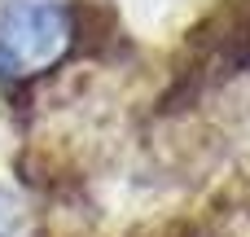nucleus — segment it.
<instances>
[{
	"mask_svg": "<svg viewBox=\"0 0 250 237\" xmlns=\"http://www.w3.org/2000/svg\"><path fill=\"white\" fill-rule=\"evenodd\" d=\"M66 0H0V79H31L70 48Z\"/></svg>",
	"mask_w": 250,
	"mask_h": 237,
	"instance_id": "1",
	"label": "nucleus"
},
{
	"mask_svg": "<svg viewBox=\"0 0 250 237\" xmlns=\"http://www.w3.org/2000/svg\"><path fill=\"white\" fill-rule=\"evenodd\" d=\"M246 57H250V0H224L185 40L180 88H202L211 79H224Z\"/></svg>",
	"mask_w": 250,
	"mask_h": 237,
	"instance_id": "2",
	"label": "nucleus"
},
{
	"mask_svg": "<svg viewBox=\"0 0 250 237\" xmlns=\"http://www.w3.org/2000/svg\"><path fill=\"white\" fill-rule=\"evenodd\" d=\"M18 224H22V207H18L13 194L0 189V237H13V233H18Z\"/></svg>",
	"mask_w": 250,
	"mask_h": 237,
	"instance_id": "3",
	"label": "nucleus"
}]
</instances>
